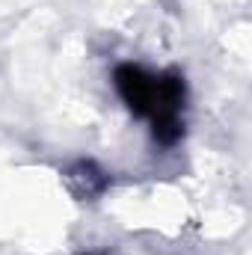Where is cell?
<instances>
[{"mask_svg":"<svg viewBox=\"0 0 252 255\" xmlns=\"http://www.w3.org/2000/svg\"><path fill=\"white\" fill-rule=\"evenodd\" d=\"M83 255H104V253H83Z\"/></svg>","mask_w":252,"mask_h":255,"instance_id":"3957f363","label":"cell"},{"mask_svg":"<svg viewBox=\"0 0 252 255\" xmlns=\"http://www.w3.org/2000/svg\"><path fill=\"white\" fill-rule=\"evenodd\" d=\"M113 83L127 110L139 119L151 122V136L160 145H175L184 133V77L178 71L148 74L133 63H122L113 71Z\"/></svg>","mask_w":252,"mask_h":255,"instance_id":"6da1fadb","label":"cell"},{"mask_svg":"<svg viewBox=\"0 0 252 255\" xmlns=\"http://www.w3.org/2000/svg\"><path fill=\"white\" fill-rule=\"evenodd\" d=\"M65 181H68V187H71L74 196H80V199H95V196H101V193L107 190L110 175L101 172L92 160H77V163L65 172Z\"/></svg>","mask_w":252,"mask_h":255,"instance_id":"7a4b0ae2","label":"cell"}]
</instances>
